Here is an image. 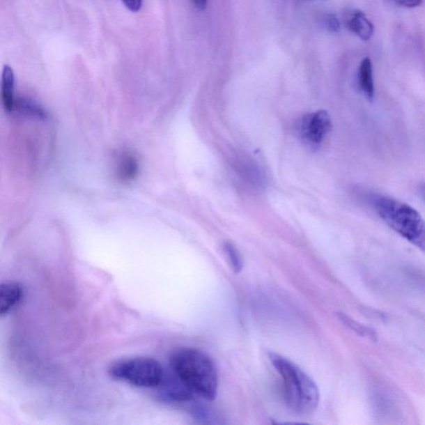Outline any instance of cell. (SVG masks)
I'll list each match as a JSON object with an SVG mask.
<instances>
[{"mask_svg": "<svg viewBox=\"0 0 425 425\" xmlns=\"http://www.w3.org/2000/svg\"><path fill=\"white\" fill-rule=\"evenodd\" d=\"M171 371L199 396L212 401L219 387L218 372L214 362L203 351L180 348L170 357Z\"/></svg>", "mask_w": 425, "mask_h": 425, "instance_id": "1", "label": "cell"}, {"mask_svg": "<svg viewBox=\"0 0 425 425\" xmlns=\"http://www.w3.org/2000/svg\"><path fill=\"white\" fill-rule=\"evenodd\" d=\"M268 357L283 380L285 400L290 409L300 415H309L318 409V385L302 369L281 355L268 353Z\"/></svg>", "mask_w": 425, "mask_h": 425, "instance_id": "2", "label": "cell"}, {"mask_svg": "<svg viewBox=\"0 0 425 425\" xmlns=\"http://www.w3.org/2000/svg\"><path fill=\"white\" fill-rule=\"evenodd\" d=\"M369 199L385 224L425 253V221L417 210L385 195L373 194Z\"/></svg>", "mask_w": 425, "mask_h": 425, "instance_id": "3", "label": "cell"}, {"mask_svg": "<svg viewBox=\"0 0 425 425\" xmlns=\"http://www.w3.org/2000/svg\"><path fill=\"white\" fill-rule=\"evenodd\" d=\"M111 378L138 388H157L164 377L163 368L156 360L136 357L118 360L108 368Z\"/></svg>", "mask_w": 425, "mask_h": 425, "instance_id": "4", "label": "cell"}, {"mask_svg": "<svg viewBox=\"0 0 425 425\" xmlns=\"http://www.w3.org/2000/svg\"><path fill=\"white\" fill-rule=\"evenodd\" d=\"M332 119L327 111H318L305 116L299 123V132L307 143L318 146L332 129Z\"/></svg>", "mask_w": 425, "mask_h": 425, "instance_id": "5", "label": "cell"}, {"mask_svg": "<svg viewBox=\"0 0 425 425\" xmlns=\"http://www.w3.org/2000/svg\"><path fill=\"white\" fill-rule=\"evenodd\" d=\"M24 294L23 286L16 281H6L0 286V315L2 318L20 304Z\"/></svg>", "mask_w": 425, "mask_h": 425, "instance_id": "6", "label": "cell"}, {"mask_svg": "<svg viewBox=\"0 0 425 425\" xmlns=\"http://www.w3.org/2000/svg\"><path fill=\"white\" fill-rule=\"evenodd\" d=\"M346 24L350 32L364 41L370 40L375 32L374 24L367 18L366 14L360 10L351 12L346 18Z\"/></svg>", "mask_w": 425, "mask_h": 425, "instance_id": "7", "label": "cell"}, {"mask_svg": "<svg viewBox=\"0 0 425 425\" xmlns=\"http://www.w3.org/2000/svg\"><path fill=\"white\" fill-rule=\"evenodd\" d=\"M139 171V160L131 151H124L119 155L116 164V176L120 181L129 183L136 179Z\"/></svg>", "mask_w": 425, "mask_h": 425, "instance_id": "8", "label": "cell"}, {"mask_svg": "<svg viewBox=\"0 0 425 425\" xmlns=\"http://www.w3.org/2000/svg\"><path fill=\"white\" fill-rule=\"evenodd\" d=\"M15 76L13 69L8 65L3 68L1 81V96L2 102L6 111L10 112L14 110L15 100Z\"/></svg>", "mask_w": 425, "mask_h": 425, "instance_id": "9", "label": "cell"}, {"mask_svg": "<svg viewBox=\"0 0 425 425\" xmlns=\"http://www.w3.org/2000/svg\"><path fill=\"white\" fill-rule=\"evenodd\" d=\"M238 163L237 171L247 183L255 188L263 187L265 184V177L257 164L251 162L249 160H240Z\"/></svg>", "mask_w": 425, "mask_h": 425, "instance_id": "10", "label": "cell"}, {"mask_svg": "<svg viewBox=\"0 0 425 425\" xmlns=\"http://www.w3.org/2000/svg\"><path fill=\"white\" fill-rule=\"evenodd\" d=\"M359 84L365 96L371 100L375 97L374 79H373V66L371 60L365 58L359 68Z\"/></svg>", "mask_w": 425, "mask_h": 425, "instance_id": "11", "label": "cell"}, {"mask_svg": "<svg viewBox=\"0 0 425 425\" xmlns=\"http://www.w3.org/2000/svg\"><path fill=\"white\" fill-rule=\"evenodd\" d=\"M338 318H339L342 323L353 330V331L359 334V335L370 338L371 340L377 339L376 332L372 328L359 323L357 320L350 318V316L343 314H338Z\"/></svg>", "mask_w": 425, "mask_h": 425, "instance_id": "12", "label": "cell"}, {"mask_svg": "<svg viewBox=\"0 0 425 425\" xmlns=\"http://www.w3.org/2000/svg\"><path fill=\"white\" fill-rule=\"evenodd\" d=\"M224 250L233 272L235 273L240 272L242 267H244V262H242L240 251L231 242H225Z\"/></svg>", "mask_w": 425, "mask_h": 425, "instance_id": "13", "label": "cell"}, {"mask_svg": "<svg viewBox=\"0 0 425 425\" xmlns=\"http://www.w3.org/2000/svg\"><path fill=\"white\" fill-rule=\"evenodd\" d=\"M325 26L332 32H338L340 30V22L337 17L333 15H330L325 19Z\"/></svg>", "mask_w": 425, "mask_h": 425, "instance_id": "14", "label": "cell"}, {"mask_svg": "<svg viewBox=\"0 0 425 425\" xmlns=\"http://www.w3.org/2000/svg\"><path fill=\"white\" fill-rule=\"evenodd\" d=\"M123 2L130 11L138 12L141 8L143 0H123Z\"/></svg>", "mask_w": 425, "mask_h": 425, "instance_id": "15", "label": "cell"}, {"mask_svg": "<svg viewBox=\"0 0 425 425\" xmlns=\"http://www.w3.org/2000/svg\"><path fill=\"white\" fill-rule=\"evenodd\" d=\"M399 6L405 8H415L422 6L424 0H394Z\"/></svg>", "mask_w": 425, "mask_h": 425, "instance_id": "16", "label": "cell"}, {"mask_svg": "<svg viewBox=\"0 0 425 425\" xmlns=\"http://www.w3.org/2000/svg\"><path fill=\"white\" fill-rule=\"evenodd\" d=\"M192 2L198 10L202 11L206 8L208 0H192Z\"/></svg>", "mask_w": 425, "mask_h": 425, "instance_id": "17", "label": "cell"}]
</instances>
